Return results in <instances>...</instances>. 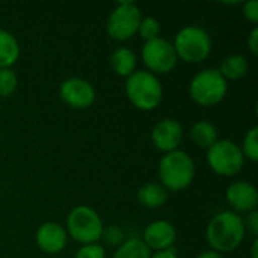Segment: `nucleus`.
Here are the masks:
<instances>
[{"label":"nucleus","instance_id":"nucleus-20","mask_svg":"<svg viewBox=\"0 0 258 258\" xmlns=\"http://www.w3.org/2000/svg\"><path fill=\"white\" fill-rule=\"evenodd\" d=\"M151 251L141 239H128L119 245L112 258H150Z\"/></svg>","mask_w":258,"mask_h":258},{"label":"nucleus","instance_id":"nucleus-22","mask_svg":"<svg viewBox=\"0 0 258 258\" xmlns=\"http://www.w3.org/2000/svg\"><path fill=\"white\" fill-rule=\"evenodd\" d=\"M18 86V77L12 68L0 70V97H11Z\"/></svg>","mask_w":258,"mask_h":258},{"label":"nucleus","instance_id":"nucleus-30","mask_svg":"<svg viewBox=\"0 0 258 258\" xmlns=\"http://www.w3.org/2000/svg\"><path fill=\"white\" fill-rule=\"evenodd\" d=\"M197 258H224L219 252H215V251H204V252H201L200 255Z\"/></svg>","mask_w":258,"mask_h":258},{"label":"nucleus","instance_id":"nucleus-6","mask_svg":"<svg viewBox=\"0 0 258 258\" xmlns=\"http://www.w3.org/2000/svg\"><path fill=\"white\" fill-rule=\"evenodd\" d=\"M103 230L104 225L100 215L88 206L74 207L67 218V233L82 245L97 243Z\"/></svg>","mask_w":258,"mask_h":258},{"label":"nucleus","instance_id":"nucleus-25","mask_svg":"<svg viewBox=\"0 0 258 258\" xmlns=\"http://www.w3.org/2000/svg\"><path fill=\"white\" fill-rule=\"evenodd\" d=\"M76 258H106V251L98 243L82 245V248L76 254Z\"/></svg>","mask_w":258,"mask_h":258},{"label":"nucleus","instance_id":"nucleus-31","mask_svg":"<svg viewBox=\"0 0 258 258\" xmlns=\"http://www.w3.org/2000/svg\"><path fill=\"white\" fill-rule=\"evenodd\" d=\"M251 257L258 258V240L252 243V249H251Z\"/></svg>","mask_w":258,"mask_h":258},{"label":"nucleus","instance_id":"nucleus-29","mask_svg":"<svg viewBox=\"0 0 258 258\" xmlns=\"http://www.w3.org/2000/svg\"><path fill=\"white\" fill-rule=\"evenodd\" d=\"M150 258H178L177 255V252H175V249H166V251H159V252H154V254H151V257Z\"/></svg>","mask_w":258,"mask_h":258},{"label":"nucleus","instance_id":"nucleus-4","mask_svg":"<svg viewBox=\"0 0 258 258\" xmlns=\"http://www.w3.org/2000/svg\"><path fill=\"white\" fill-rule=\"evenodd\" d=\"M172 45L177 53V57L187 63L204 62L212 53L210 35L198 26L183 27L177 33Z\"/></svg>","mask_w":258,"mask_h":258},{"label":"nucleus","instance_id":"nucleus-13","mask_svg":"<svg viewBox=\"0 0 258 258\" xmlns=\"http://www.w3.org/2000/svg\"><path fill=\"white\" fill-rule=\"evenodd\" d=\"M227 203L236 210V212H255L258 206V192L257 187L245 180L234 181L228 186L225 192Z\"/></svg>","mask_w":258,"mask_h":258},{"label":"nucleus","instance_id":"nucleus-2","mask_svg":"<svg viewBox=\"0 0 258 258\" xmlns=\"http://www.w3.org/2000/svg\"><path fill=\"white\" fill-rule=\"evenodd\" d=\"M195 172L194 159L180 150L165 154L159 163L160 184L166 190L180 192L187 189L195 178Z\"/></svg>","mask_w":258,"mask_h":258},{"label":"nucleus","instance_id":"nucleus-17","mask_svg":"<svg viewBox=\"0 0 258 258\" xmlns=\"http://www.w3.org/2000/svg\"><path fill=\"white\" fill-rule=\"evenodd\" d=\"M190 139L192 142L203 148V150H209L215 142H218V128L215 127L213 122L203 119L198 121L192 125L190 128Z\"/></svg>","mask_w":258,"mask_h":258},{"label":"nucleus","instance_id":"nucleus-23","mask_svg":"<svg viewBox=\"0 0 258 258\" xmlns=\"http://www.w3.org/2000/svg\"><path fill=\"white\" fill-rule=\"evenodd\" d=\"M138 33L141 35V38L145 42L153 41V39L159 38V35H160V23L154 17H145L141 20Z\"/></svg>","mask_w":258,"mask_h":258},{"label":"nucleus","instance_id":"nucleus-16","mask_svg":"<svg viewBox=\"0 0 258 258\" xmlns=\"http://www.w3.org/2000/svg\"><path fill=\"white\" fill-rule=\"evenodd\" d=\"M138 201L147 209H159L168 201V190L160 183H147L138 190Z\"/></svg>","mask_w":258,"mask_h":258},{"label":"nucleus","instance_id":"nucleus-14","mask_svg":"<svg viewBox=\"0 0 258 258\" xmlns=\"http://www.w3.org/2000/svg\"><path fill=\"white\" fill-rule=\"evenodd\" d=\"M35 242L41 251L47 254H57L65 249L68 243V233L57 222H45L36 230Z\"/></svg>","mask_w":258,"mask_h":258},{"label":"nucleus","instance_id":"nucleus-10","mask_svg":"<svg viewBox=\"0 0 258 258\" xmlns=\"http://www.w3.org/2000/svg\"><path fill=\"white\" fill-rule=\"evenodd\" d=\"M60 100L73 109H88L95 101V89L91 82L82 77H70L60 83Z\"/></svg>","mask_w":258,"mask_h":258},{"label":"nucleus","instance_id":"nucleus-24","mask_svg":"<svg viewBox=\"0 0 258 258\" xmlns=\"http://www.w3.org/2000/svg\"><path fill=\"white\" fill-rule=\"evenodd\" d=\"M101 239H104V242L110 246H119L124 242V231L118 227V225H110L107 228L103 230Z\"/></svg>","mask_w":258,"mask_h":258},{"label":"nucleus","instance_id":"nucleus-11","mask_svg":"<svg viewBox=\"0 0 258 258\" xmlns=\"http://www.w3.org/2000/svg\"><path fill=\"white\" fill-rule=\"evenodd\" d=\"M153 144L163 153H172L178 150L183 141V127L177 119L165 118L159 121L151 132Z\"/></svg>","mask_w":258,"mask_h":258},{"label":"nucleus","instance_id":"nucleus-9","mask_svg":"<svg viewBox=\"0 0 258 258\" xmlns=\"http://www.w3.org/2000/svg\"><path fill=\"white\" fill-rule=\"evenodd\" d=\"M142 60L148 68V71L154 76L168 74L178 63V57L174 50V45L160 36L144 44Z\"/></svg>","mask_w":258,"mask_h":258},{"label":"nucleus","instance_id":"nucleus-26","mask_svg":"<svg viewBox=\"0 0 258 258\" xmlns=\"http://www.w3.org/2000/svg\"><path fill=\"white\" fill-rule=\"evenodd\" d=\"M243 17L251 21L257 23L258 21V0H249L243 3Z\"/></svg>","mask_w":258,"mask_h":258},{"label":"nucleus","instance_id":"nucleus-5","mask_svg":"<svg viewBox=\"0 0 258 258\" xmlns=\"http://www.w3.org/2000/svg\"><path fill=\"white\" fill-rule=\"evenodd\" d=\"M228 91L227 80L221 76L216 68H206L194 76L189 85V94L192 100L200 106H216L219 104Z\"/></svg>","mask_w":258,"mask_h":258},{"label":"nucleus","instance_id":"nucleus-8","mask_svg":"<svg viewBox=\"0 0 258 258\" xmlns=\"http://www.w3.org/2000/svg\"><path fill=\"white\" fill-rule=\"evenodd\" d=\"M141 20V9L133 2L118 3L107 18V33L115 41H128L138 33Z\"/></svg>","mask_w":258,"mask_h":258},{"label":"nucleus","instance_id":"nucleus-21","mask_svg":"<svg viewBox=\"0 0 258 258\" xmlns=\"http://www.w3.org/2000/svg\"><path fill=\"white\" fill-rule=\"evenodd\" d=\"M245 159L251 160V162H257L258 160V127H252L246 132L242 147H240Z\"/></svg>","mask_w":258,"mask_h":258},{"label":"nucleus","instance_id":"nucleus-27","mask_svg":"<svg viewBox=\"0 0 258 258\" xmlns=\"http://www.w3.org/2000/svg\"><path fill=\"white\" fill-rule=\"evenodd\" d=\"M245 228L249 230V233L252 236H257L258 234V212H251L246 218V224H245Z\"/></svg>","mask_w":258,"mask_h":258},{"label":"nucleus","instance_id":"nucleus-12","mask_svg":"<svg viewBox=\"0 0 258 258\" xmlns=\"http://www.w3.org/2000/svg\"><path fill=\"white\" fill-rule=\"evenodd\" d=\"M177 240V230L175 227L168 221H154L150 225H147L144 231L142 242L145 246L156 252L171 249L172 245Z\"/></svg>","mask_w":258,"mask_h":258},{"label":"nucleus","instance_id":"nucleus-3","mask_svg":"<svg viewBox=\"0 0 258 258\" xmlns=\"http://www.w3.org/2000/svg\"><path fill=\"white\" fill-rule=\"evenodd\" d=\"M125 94L136 109L148 112L162 103L163 88L157 76L150 71H135L127 77Z\"/></svg>","mask_w":258,"mask_h":258},{"label":"nucleus","instance_id":"nucleus-15","mask_svg":"<svg viewBox=\"0 0 258 258\" xmlns=\"http://www.w3.org/2000/svg\"><path fill=\"white\" fill-rule=\"evenodd\" d=\"M110 67L112 70L121 76V77H128L132 76L135 71H136V63H138V59H136V54L133 50L127 48V47H119L116 48L112 54H110Z\"/></svg>","mask_w":258,"mask_h":258},{"label":"nucleus","instance_id":"nucleus-1","mask_svg":"<svg viewBox=\"0 0 258 258\" xmlns=\"http://www.w3.org/2000/svg\"><path fill=\"white\" fill-rule=\"evenodd\" d=\"M245 233L243 219L237 213L225 210L210 219L206 228V239L212 251L222 255L224 252L237 249L245 239Z\"/></svg>","mask_w":258,"mask_h":258},{"label":"nucleus","instance_id":"nucleus-7","mask_svg":"<svg viewBox=\"0 0 258 258\" xmlns=\"http://www.w3.org/2000/svg\"><path fill=\"white\" fill-rule=\"evenodd\" d=\"M207 163L218 175L234 177L242 171L245 165V156L236 142L222 139L215 142L207 150Z\"/></svg>","mask_w":258,"mask_h":258},{"label":"nucleus","instance_id":"nucleus-18","mask_svg":"<svg viewBox=\"0 0 258 258\" xmlns=\"http://www.w3.org/2000/svg\"><path fill=\"white\" fill-rule=\"evenodd\" d=\"M20 57V44L12 33L0 29V70L11 68Z\"/></svg>","mask_w":258,"mask_h":258},{"label":"nucleus","instance_id":"nucleus-28","mask_svg":"<svg viewBox=\"0 0 258 258\" xmlns=\"http://www.w3.org/2000/svg\"><path fill=\"white\" fill-rule=\"evenodd\" d=\"M248 47L252 54H258V27H254L248 36Z\"/></svg>","mask_w":258,"mask_h":258},{"label":"nucleus","instance_id":"nucleus-19","mask_svg":"<svg viewBox=\"0 0 258 258\" xmlns=\"http://www.w3.org/2000/svg\"><path fill=\"white\" fill-rule=\"evenodd\" d=\"M248 60L245 56L242 54H230L227 56L221 67H219V73L225 80H239L242 77L246 76L248 73Z\"/></svg>","mask_w":258,"mask_h":258}]
</instances>
